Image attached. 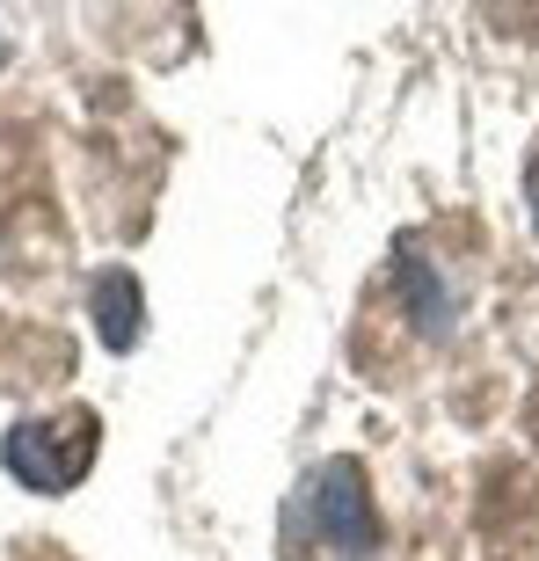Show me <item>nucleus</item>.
<instances>
[{"instance_id":"obj_1","label":"nucleus","mask_w":539,"mask_h":561,"mask_svg":"<svg viewBox=\"0 0 539 561\" xmlns=\"http://www.w3.org/2000/svg\"><path fill=\"white\" fill-rule=\"evenodd\" d=\"M313 533L335 547V554H365L372 547V489H365V467L357 459H329L307 489Z\"/></svg>"},{"instance_id":"obj_2","label":"nucleus","mask_w":539,"mask_h":561,"mask_svg":"<svg viewBox=\"0 0 539 561\" xmlns=\"http://www.w3.org/2000/svg\"><path fill=\"white\" fill-rule=\"evenodd\" d=\"M0 453H8L15 481H30V489H44V496H59V489H73V481H81V459H88V453H66L51 423H15Z\"/></svg>"},{"instance_id":"obj_3","label":"nucleus","mask_w":539,"mask_h":561,"mask_svg":"<svg viewBox=\"0 0 539 561\" xmlns=\"http://www.w3.org/2000/svg\"><path fill=\"white\" fill-rule=\"evenodd\" d=\"M95 321H103V343L110 351H131L146 329V307H139V285L125 271H103L95 277Z\"/></svg>"},{"instance_id":"obj_4","label":"nucleus","mask_w":539,"mask_h":561,"mask_svg":"<svg viewBox=\"0 0 539 561\" xmlns=\"http://www.w3.org/2000/svg\"><path fill=\"white\" fill-rule=\"evenodd\" d=\"M532 219H539V153H532Z\"/></svg>"}]
</instances>
